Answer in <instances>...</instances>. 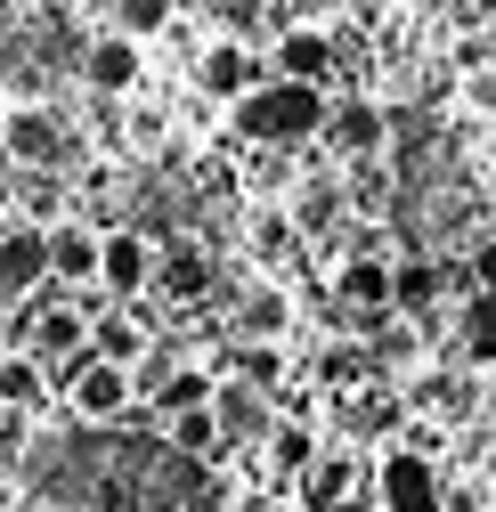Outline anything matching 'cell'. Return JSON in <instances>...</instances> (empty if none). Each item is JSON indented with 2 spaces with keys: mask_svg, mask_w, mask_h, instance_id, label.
Instances as JSON below:
<instances>
[{
  "mask_svg": "<svg viewBox=\"0 0 496 512\" xmlns=\"http://www.w3.org/2000/svg\"><path fill=\"white\" fill-rule=\"evenodd\" d=\"M25 488L57 512H179L204 472L179 464L155 431H49L25 447Z\"/></svg>",
  "mask_w": 496,
  "mask_h": 512,
  "instance_id": "obj_1",
  "label": "cell"
},
{
  "mask_svg": "<svg viewBox=\"0 0 496 512\" xmlns=\"http://www.w3.org/2000/svg\"><path fill=\"white\" fill-rule=\"evenodd\" d=\"M318 122H326V90H301V82H253L236 98V131L253 147H301L318 139Z\"/></svg>",
  "mask_w": 496,
  "mask_h": 512,
  "instance_id": "obj_2",
  "label": "cell"
},
{
  "mask_svg": "<svg viewBox=\"0 0 496 512\" xmlns=\"http://www.w3.org/2000/svg\"><path fill=\"white\" fill-rule=\"evenodd\" d=\"M375 504L383 512H448V488H440V464L415 456V447H391L383 472H375Z\"/></svg>",
  "mask_w": 496,
  "mask_h": 512,
  "instance_id": "obj_3",
  "label": "cell"
},
{
  "mask_svg": "<svg viewBox=\"0 0 496 512\" xmlns=\"http://www.w3.org/2000/svg\"><path fill=\"white\" fill-rule=\"evenodd\" d=\"M0 147H9L25 171H49L57 179V163H66V122H57L49 106H17L9 122H0Z\"/></svg>",
  "mask_w": 496,
  "mask_h": 512,
  "instance_id": "obj_4",
  "label": "cell"
},
{
  "mask_svg": "<svg viewBox=\"0 0 496 512\" xmlns=\"http://www.w3.org/2000/svg\"><path fill=\"white\" fill-rule=\"evenodd\" d=\"M122 407H131V374H114L98 358H74V415H82V431H114Z\"/></svg>",
  "mask_w": 496,
  "mask_h": 512,
  "instance_id": "obj_5",
  "label": "cell"
},
{
  "mask_svg": "<svg viewBox=\"0 0 496 512\" xmlns=\"http://www.w3.org/2000/svg\"><path fill=\"white\" fill-rule=\"evenodd\" d=\"M318 131H326V147H334L342 163H375V155H383V131H391V122H383V106L350 98V106H326V122H318Z\"/></svg>",
  "mask_w": 496,
  "mask_h": 512,
  "instance_id": "obj_6",
  "label": "cell"
},
{
  "mask_svg": "<svg viewBox=\"0 0 496 512\" xmlns=\"http://www.w3.org/2000/svg\"><path fill=\"white\" fill-rule=\"evenodd\" d=\"M147 277H155V244L139 228H122V236L98 244V285L106 293H147Z\"/></svg>",
  "mask_w": 496,
  "mask_h": 512,
  "instance_id": "obj_7",
  "label": "cell"
},
{
  "mask_svg": "<svg viewBox=\"0 0 496 512\" xmlns=\"http://www.w3.org/2000/svg\"><path fill=\"white\" fill-rule=\"evenodd\" d=\"M147 285H155L163 301H204V293H212V252H204V244H163Z\"/></svg>",
  "mask_w": 496,
  "mask_h": 512,
  "instance_id": "obj_8",
  "label": "cell"
},
{
  "mask_svg": "<svg viewBox=\"0 0 496 512\" xmlns=\"http://www.w3.org/2000/svg\"><path fill=\"white\" fill-rule=\"evenodd\" d=\"M82 82H90V98H122V90L139 82V41L98 33V41L82 49Z\"/></svg>",
  "mask_w": 496,
  "mask_h": 512,
  "instance_id": "obj_9",
  "label": "cell"
},
{
  "mask_svg": "<svg viewBox=\"0 0 496 512\" xmlns=\"http://www.w3.org/2000/svg\"><path fill=\"white\" fill-rule=\"evenodd\" d=\"M326 66H334V41H326L318 25H285V33H277V82L318 90V82H326Z\"/></svg>",
  "mask_w": 496,
  "mask_h": 512,
  "instance_id": "obj_10",
  "label": "cell"
},
{
  "mask_svg": "<svg viewBox=\"0 0 496 512\" xmlns=\"http://www.w3.org/2000/svg\"><path fill=\"white\" fill-rule=\"evenodd\" d=\"M49 261H41V228H0V301L41 293Z\"/></svg>",
  "mask_w": 496,
  "mask_h": 512,
  "instance_id": "obj_11",
  "label": "cell"
},
{
  "mask_svg": "<svg viewBox=\"0 0 496 512\" xmlns=\"http://www.w3.org/2000/svg\"><path fill=\"white\" fill-rule=\"evenodd\" d=\"M334 293H342V309H358V317H391V261L358 252V261H342Z\"/></svg>",
  "mask_w": 496,
  "mask_h": 512,
  "instance_id": "obj_12",
  "label": "cell"
},
{
  "mask_svg": "<svg viewBox=\"0 0 496 512\" xmlns=\"http://www.w3.org/2000/svg\"><path fill=\"white\" fill-rule=\"evenodd\" d=\"M41 261H49V277L90 285V277H98V236H90V228H57V236H41Z\"/></svg>",
  "mask_w": 496,
  "mask_h": 512,
  "instance_id": "obj_13",
  "label": "cell"
},
{
  "mask_svg": "<svg viewBox=\"0 0 496 512\" xmlns=\"http://www.w3.org/2000/svg\"><path fill=\"white\" fill-rule=\"evenodd\" d=\"M25 342H33V358H82L90 317H82V309H41L33 326H25Z\"/></svg>",
  "mask_w": 496,
  "mask_h": 512,
  "instance_id": "obj_14",
  "label": "cell"
},
{
  "mask_svg": "<svg viewBox=\"0 0 496 512\" xmlns=\"http://www.w3.org/2000/svg\"><path fill=\"white\" fill-rule=\"evenodd\" d=\"M212 423H220V447H228V439H253V431H269L261 391H244V382H212Z\"/></svg>",
  "mask_w": 496,
  "mask_h": 512,
  "instance_id": "obj_15",
  "label": "cell"
},
{
  "mask_svg": "<svg viewBox=\"0 0 496 512\" xmlns=\"http://www.w3.org/2000/svg\"><path fill=\"white\" fill-rule=\"evenodd\" d=\"M196 407H212V374H204V366H171V374L155 382V423L196 415Z\"/></svg>",
  "mask_w": 496,
  "mask_h": 512,
  "instance_id": "obj_16",
  "label": "cell"
},
{
  "mask_svg": "<svg viewBox=\"0 0 496 512\" xmlns=\"http://www.w3.org/2000/svg\"><path fill=\"white\" fill-rule=\"evenodd\" d=\"M285 317H293V301H285L277 285H261V293H244V309H236V342H253V350H269V334H285Z\"/></svg>",
  "mask_w": 496,
  "mask_h": 512,
  "instance_id": "obj_17",
  "label": "cell"
},
{
  "mask_svg": "<svg viewBox=\"0 0 496 512\" xmlns=\"http://www.w3.org/2000/svg\"><path fill=\"white\" fill-rule=\"evenodd\" d=\"M163 447L179 464H204L212 447H220V423H212V407H196V415H171V431H163Z\"/></svg>",
  "mask_w": 496,
  "mask_h": 512,
  "instance_id": "obj_18",
  "label": "cell"
},
{
  "mask_svg": "<svg viewBox=\"0 0 496 512\" xmlns=\"http://www.w3.org/2000/svg\"><path fill=\"white\" fill-rule=\"evenodd\" d=\"M204 90H212V98H244V90H253V57H244L236 41H212V57H204Z\"/></svg>",
  "mask_w": 496,
  "mask_h": 512,
  "instance_id": "obj_19",
  "label": "cell"
},
{
  "mask_svg": "<svg viewBox=\"0 0 496 512\" xmlns=\"http://www.w3.org/2000/svg\"><path fill=\"white\" fill-rule=\"evenodd\" d=\"M139 350H147V334L131 326V317H98V326H90V358H98V366H114V374L131 366Z\"/></svg>",
  "mask_w": 496,
  "mask_h": 512,
  "instance_id": "obj_20",
  "label": "cell"
},
{
  "mask_svg": "<svg viewBox=\"0 0 496 512\" xmlns=\"http://www.w3.org/2000/svg\"><path fill=\"white\" fill-rule=\"evenodd\" d=\"M342 488H350V456H318L301 472V496H309V512H334L342 504Z\"/></svg>",
  "mask_w": 496,
  "mask_h": 512,
  "instance_id": "obj_21",
  "label": "cell"
},
{
  "mask_svg": "<svg viewBox=\"0 0 496 512\" xmlns=\"http://www.w3.org/2000/svg\"><path fill=\"white\" fill-rule=\"evenodd\" d=\"M431 293H440V269L431 261H399L391 269V309H431Z\"/></svg>",
  "mask_w": 496,
  "mask_h": 512,
  "instance_id": "obj_22",
  "label": "cell"
},
{
  "mask_svg": "<svg viewBox=\"0 0 496 512\" xmlns=\"http://www.w3.org/2000/svg\"><path fill=\"white\" fill-rule=\"evenodd\" d=\"M456 342H464V358H496V293H480V301L464 309Z\"/></svg>",
  "mask_w": 496,
  "mask_h": 512,
  "instance_id": "obj_23",
  "label": "cell"
},
{
  "mask_svg": "<svg viewBox=\"0 0 496 512\" xmlns=\"http://www.w3.org/2000/svg\"><path fill=\"white\" fill-rule=\"evenodd\" d=\"M106 17H114V33H122V41H147V33H163L171 0H122V9H106Z\"/></svg>",
  "mask_w": 496,
  "mask_h": 512,
  "instance_id": "obj_24",
  "label": "cell"
},
{
  "mask_svg": "<svg viewBox=\"0 0 496 512\" xmlns=\"http://www.w3.org/2000/svg\"><path fill=\"white\" fill-rule=\"evenodd\" d=\"M0 407H41V366L33 358H0Z\"/></svg>",
  "mask_w": 496,
  "mask_h": 512,
  "instance_id": "obj_25",
  "label": "cell"
},
{
  "mask_svg": "<svg viewBox=\"0 0 496 512\" xmlns=\"http://www.w3.org/2000/svg\"><path fill=\"white\" fill-rule=\"evenodd\" d=\"M269 447H277V472H309L318 464V439H309L301 423H269Z\"/></svg>",
  "mask_w": 496,
  "mask_h": 512,
  "instance_id": "obj_26",
  "label": "cell"
},
{
  "mask_svg": "<svg viewBox=\"0 0 496 512\" xmlns=\"http://www.w3.org/2000/svg\"><path fill=\"white\" fill-rule=\"evenodd\" d=\"M350 431H366V439H391V431H399V399H391V391H358Z\"/></svg>",
  "mask_w": 496,
  "mask_h": 512,
  "instance_id": "obj_27",
  "label": "cell"
},
{
  "mask_svg": "<svg viewBox=\"0 0 496 512\" xmlns=\"http://www.w3.org/2000/svg\"><path fill=\"white\" fill-rule=\"evenodd\" d=\"M318 374H326V382H366V350H326Z\"/></svg>",
  "mask_w": 496,
  "mask_h": 512,
  "instance_id": "obj_28",
  "label": "cell"
},
{
  "mask_svg": "<svg viewBox=\"0 0 496 512\" xmlns=\"http://www.w3.org/2000/svg\"><path fill=\"white\" fill-rule=\"evenodd\" d=\"M253 244H261V261H285V252H293V228H285V220H261Z\"/></svg>",
  "mask_w": 496,
  "mask_h": 512,
  "instance_id": "obj_29",
  "label": "cell"
},
{
  "mask_svg": "<svg viewBox=\"0 0 496 512\" xmlns=\"http://www.w3.org/2000/svg\"><path fill=\"white\" fill-rule=\"evenodd\" d=\"M25 196H33V212H49V204H57V179H49V171H25Z\"/></svg>",
  "mask_w": 496,
  "mask_h": 512,
  "instance_id": "obj_30",
  "label": "cell"
},
{
  "mask_svg": "<svg viewBox=\"0 0 496 512\" xmlns=\"http://www.w3.org/2000/svg\"><path fill=\"white\" fill-rule=\"evenodd\" d=\"M472 277H488V285H496V236L480 244V261H472Z\"/></svg>",
  "mask_w": 496,
  "mask_h": 512,
  "instance_id": "obj_31",
  "label": "cell"
},
{
  "mask_svg": "<svg viewBox=\"0 0 496 512\" xmlns=\"http://www.w3.org/2000/svg\"><path fill=\"white\" fill-rule=\"evenodd\" d=\"M472 98H480V106H488V114H496V66H488V74H480V82H472Z\"/></svg>",
  "mask_w": 496,
  "mask_h": 512,
  "instance_id": "obj_32",
  "label": "cell"
},
{
  "mask_svg": "<svg viewBox=\"0 0 496 512\" xmlns=\"http://www.w3.org/2000/svg\"><path fill=\"white\" fill-rule=\"evenodd\" d=\"M464 512H480V504H464Z\"/></svg>",
  "mask_w": 496,
  "mask_h": 512,
  "instance_id": "obj_33",
  "label": "cell"
}]
</instances>
